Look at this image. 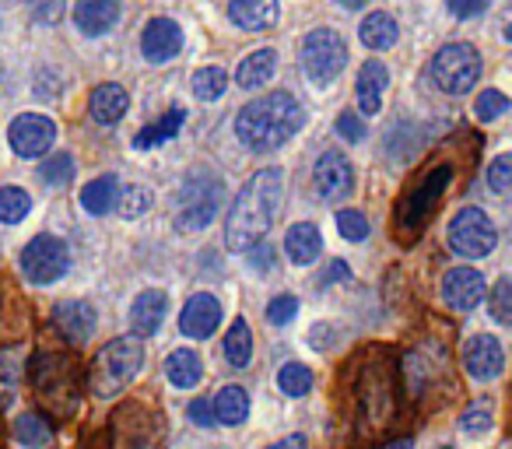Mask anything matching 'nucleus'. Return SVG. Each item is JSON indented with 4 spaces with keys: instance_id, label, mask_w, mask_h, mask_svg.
<instances>
[{
    "instance_id": "obj_1",
    "label": "nucleus",
    "mask_w": 512,
    "mask_h": 449,
    "mask_svg": "<svg viewBox=\"0 0 512 449\" xmlns=\"http://www.w3.org/2000/svg\"><path fill=\"white\" fill-rule=\"evenodd\" d=\"M397 414V372L386 351L369 348L351 362V418L365 442H372Z\"/></svg>"
},
{
    "instance_id": "obj_2",
    "label": "nucleus",
    "mask_w": 512,
    "mask_h": 449,
    "mask_svg": "<svg viewBox=\"0 0 512 449\" xmlns=\"http://www.w3.org/2000/svg\"><path fill=\"white\" fill-rule=\"evenodd\" d=\"M281 207V172L278 169H260L242 193L235 197L232 211L225 221V243L232 253H249L260 239L267 236V229L274 225Z\"/></svg>"
},
{
    "instance_id": "obj_3",
    "label": "nucleus",
    "mask_w": 512,
    "mask_h": 449,
    "mask_svg": "<svg viewBox=\"0 0 512 449\" xmlns=\"http://www.w3.org/2000/svg\"><path fill=\"white\" fill-rule=\"evenodd\" d=\"M306 123V109L299 106L292 92H271L253 99L235 116V134L249 151H278L288 144Z\"/></svg>"
},
{
    "instance_id": "obj_4",
    "label": "nucleus",
    "mask_w": 512,
    "mask_h": 449,
    "mask_svg": "<svg viewBox=\"0 0 512 449\" xmlns=\"http://www.w3.org/2000/svg\"><path fill=\"white\" fill-rule=\"evenodd\" d=\"M453 183V165L449 162H432L425 165L418 179L404 190V197L397 200V211H393V232L404 246L418 243V236L425 232L428 218L439 207L446 186Z\"/></svg>"
},
{
    "instance_id": "obj_5",
    "label": "nucleus",
    "mask_w": 512,
    "mask_h": 449,
    "mask_svg": "<svg viewBox=\"0 0 512 449\" xmlns=\"http://www.w3.org/2000/svg\"><path fill=\"white\" fill-rule=\"evenodd\" d=\"M36 397L43 400L46 411L57 418H71L81 407V369L67 351H39L29 365Z\"/></svg>"
},
{
    "instance_id": "obj_6",
    "label": "nucleus",
    "mask_w": 512,
    "mask_h": 449,
    "mask_svg": "<svg viewBox=\"0 0 512 449\" xmlns=\"http://www.w3.org/2000/svg\"><path fill=\"white\" fill-rule=\"evenodd\" d=\"M144 369V344L137 337H116L106 348H99V355L92 358L88 369V390L95 397L109 400L116 393H123Z\"/></svg>"
},
{
    "instance_id": "obj_7",
    "label": "nucleus",
    "mask_w": 512,
    "mask_h": 449,
    "mask_svg": "<svg viewBox=\"0 0 512 449\" xmlns=\"http://www.w3.org/2000/svg\"><path fill=\"white\" fill-rule=\"evenodd\" d=\"M165 446V425L151 407L127 400L113 411L106 428L99 432L95 449H162Z\"/></svg>"
},
{
    "instance_id": "obj_8",
    "label": "nucleus",
    "mask_w": 512,
    "mask_h": 449,
    "mask_svg": "<svg viewBox=\"0 0 512 449\" xmlns=\"http://www.w3.org/2000/svg\"><path fill=\"white\" fill-rule=\"evenodd\" d=\"M446 239H449V250H453L456 257L484 260V257L495 253L498 229H495V221H491L481 207H463V211H456L453 221H449Z\"/></svg>"
},
{
    "instance_id": "obj_9",
    "label": "nucleus",
    "mask_w": 512,
    "mask_h": 449,
    "mask_svg": "<svg viewBox=\"0 0 512 449\" xmlns=\"http://www.w3.org/2000/svg\"><path fill=\"white\" fill-rule=\"evenodd\" d=\"M432 81L446 95H467L481 81V53L470 43H449L432 57Z\"/></svg>"
},
{
    "instance_id": "obj_10",
    "label": "nucleus",
    "mask_w": 512,
    "mask_h": 449,
    "mask_svg": "<svg viewBox=\"0 0 512 449\" xmlns=\"http://www.w3.org/2000/svg\"><path fill=\"white\" fill-rule=\"evenodd\" d=\"M218 204H221V179L207 176V172L190 176L176 200V229L204 232L214 221V214H218Z\"/></svg>"
},
{
    "instance_id": "obj_11",
    "label": "nucleus",
    "mask_w": 512,
    "mask_h": 449,
    "mask_svg": "<svg viewBox=\"0 0 512 449\" xmlns=\"http://www.w3.org/2000/svg\"><path fill=\"white\" fill-rule=\"evenodd\" d=\"M348 64V46H344L341 32L334 29H313L302 43V71L313 85H330Z\"/></svg>"
},
{
    "instance_id": "obj_12",
    "label": "nucleus",
    "mask_w": 512,
    "mask_h": 449,
    "mask_svg": "<svg viewBox=\"0 0 512 449\" xmlns=\"http://www.w3.org/2000/svg\"><path fill=\"white\" fill-rule=\"evenodd\" d=\"M22 274L32 285H53L67 274L71 267V250H67L64 239L57 236H36L29 246L22 250Z\"/></svg>"
},
{
    "instance_id": "obj_13",
    "label": "nucleus",
    "mask_w": 512,
    "mask_h": 449,
    "mask_svg": "<svg viewBox=\"0 0 512 449\" xmlns=\"http://www.w3.org/2000/svg\"><path fill=\"white\" fill-rule=\"evenodd\" d=\"M8 141H11V148H15V155L39 158V155H46V151L53 148V141H57V127H53L50 116L25 113V116H18V120L11 123Z\"/></svg>"
},
{
    "instance_id": "obj_14",
    "label": "nucleus",
    "mask_w": 512,
    "mask_h": 449,
    "mask_svg": "<svg viewBox=\"0 0 512 449\" xmlns=\"http://www.w3.org/2000/svg\"><path fill=\"white\" fill-rule=\"evenodd\" d=\"M484 295H488V285H484V274L474 271V267H453L442 278V302L456 313L477 309Z\"/></svg>"
},
{
    "instance_id": "obj_15",
    "label": "nucleus",
    "mask_w": 512,
    "mask_h": 449,
    "mask_svg": "<svg viewBox=\"0 0 512 449\" xmlns=\"http://www.w3.org/2000/svg\"><path fill=\"white\" fill-rule=\"evenodd\" d=\"M463 369H467L470 379L477 383H488V379L502 376L505 369V351L498 344V337L491 334H474L467 344H463Z\"/></svg>"
},
{
    "instance_id": "obj_16",
    "label": "nucleus",
    "mask_w": 512,
    "mask_h": 449,
    "mask_svg": "<svg viewBox=\"0 0 512 449\" xmlns=\"http://www.w3.org/2000/svg\"><path fill=\"white\" fill-rule=\"evenodd\" d=\"M313 179H316V190H320L323 200H344V197H351V190H355V169H351V162L341 155V151L320 155Z\"/></svg>"
},
{
    "instance_id": "obj_17",
    "label": "nucleus",
    "mask_w": 512,
    "mask_h": 449,
    "mask_svg": "<svg viewBox=\"0 0 512 449\" xmlns=\"http://www.w3.org/2000/svg\"><path fill=\"white\" fill-rule=\"evenodd\" d=\"M218 323H221V302L207 292L190 295L183 313H179V330H183L186 337H193V341L211 337L214 330H218Z\"/></svg>"
},
{
    "instance_id": "obj_18",
    "label": "nucleus",
    "mask_w": 512,
    "mask_h": 449,
    "mask_svg": "<svg viewBox=\"0 0 512 449\" xmlns=\"http://www.w3.org/2000/svg\"><path fill=\"white\" fill-rule=\"evenodd\" d=\"M53 327H57V334L67 344L78 348V344H85L95 334L92 306L88 302H60V306H53Z\"/></svg>"
},
{
    "instance_id": "obj_19",
    "label": "nucleus",
    "mask_w": 512,
    "mask_h": 449,
    "mask_svg": "<svg viewBox=\"0 0 512 449\" xmlns=\"http://www.w3.org/2000/svg\"><path fill=\"white\" fill-rule=\"evenodd\" d=\"M141 50L151 64H165V60H172L183 50V29H179L172 18H155V22H148V29H144Z\"/></svg>"
},
{
    "instance_id": "obj_20",
    "label": "nucleus",
    "mask_w": 512,
    "mask_h": 449,
    "mask_svg": "<svg viewBox=\"0 0 512 449\" xmlns=\"http://www.w3.org/2000/svg\"><path fill=\"white\" fill-rule=\"evenodd\" d=\"M165 313H169V295L165 292H141L134 299V306H130V330H134V337L141 341V337H155L158 327L165 323Z\"/></svg>"
},
{
    "instance_id": "obj_21",
    "label": "nucleus",
    "mask_w": 512,
    "mask_h": 449,
    "mask_svg": "<svg viewBox=\"0 0 512 449\" xmlns=\"http://www.w3.org/2000/svg\"><path fill=\"white\" fill-rule=\"evenodd\" d=\"M120 22V0H78L74 4V25L85 36H106Z\"/></svg>"
},
{
    "instance_id": "obj_22",
    "label": "nucleus",
    "mask_w": 512,
    "mask_h": 449,
    "mask_svg": "<svg viewBox=\"0 0 512 449\" xmlns=\"http://www.w3.org/2000/svg\"><path fill=\"white\" fill-rule=\"evenodd\" d=\"M278 0H232L228 18L246 32H271L278 25Z\"/></svg>"
},
{
    "instance_id": "obj_23",
    "label": "nucleus",
    "mask_w": 512,
    "mask_h": 449,
    "mask_svg": "<svg viewBox=\"0 0 512 449\" xmlns=\"http://www.w3.org/2000/svg\"><path fill=\"white\" fill-rule=\"evenodd\" d=\"M386 85H390V71H386L383 60H369V64H362L355 92H358V106H362L365 116H376L379 109H383Z\"/></svg>"
},
{
    "instance_id": "obj_24",
    "label": "nucleus",
    "mask_w": 512,
    "mask_h": 449,
    "mask_svg": "<svg viewBox=\"0 0 512 449\" xmlns=\"http://www.w3.org/2000/svg\"><path fill=\"white\" fill-rule=\"evenodd\" d=\"M285 253L288 260H292L295 267H306L313 264L316 257L323 253V236L320 229H316L313 221H299V225H292L285 236Z\"/></svg>"
},
{
    "instance_id": "obj_25",
    "label": "nucleus",
    "mask_w": 512,
    "mask_h": 449,
    "mask_svg": "<svg viewBox=\"0 0 512 449\" xmlns=\"http://www.w3.org/2000/svg\"><path fill=\"white\" fill-rule=\"evenodd\" d=\"M130 106V95L123 85H99L92 92V102H88V109H92V120L102 123V127H113V123L123 120V113H127Z\"/></svg>"
},
{
    "instance_id": "obj_26",
    "label": "nucleus",
    "mask_w": 512,
    "mask_h": 449,
    "mask_svg": "<svg viewBox=\"0 0 512 449\" xmlns=\"http://www.w3.org/2000/svg\"><path fill=\"white\" fill-rule=\"evenodd\" d=\"M25 376V348L22 344H11V348H0V407H11L22 390Z\"/></svg>"
},
{
    "instance_id": "obj_27",
    "label": "nucleus",
    "mask_w": 512,
    "mask_h": 449,
    "mask_svg": "<svg viewBox=\"0 0 512 449\" xmlns=\"http://www.w3.org/2000/svg\"><path fill=\"white\" fill-rule=\"evenodd\" d=\"M165 372H169V383L179 390H193V386L204 379V362L193 348H176L165 358Z\"/></svg>"
},
{
    "instance_id": "obj_28",
    "label": "nucleus",
    "mask_w": 512,
    "mask_h": 449,
    "mask_svg": "<svg viewBox=\"0 0 512 449\" xmlns=\"http://www.w3.org/2000/svg\"><path fill=\"white\" fill-rule=\"evenodd\" d=\"M120 179L109 172V176H99L81 190V207L88 214H109L113 207H120Z\"/></svg>"
},
{
    "instance_id": "obj_29",
    "label": "nucleus",
    "mask_w": 512,
    "mask_h": 449,
    "mask_svg": "<svg viewBox=\"0 0 512 449\" xmlns=\"http://www.w3.org/2000/svg\"><path fill=\"white\" fill-rule=\"evenodd\" d=\"M274 71H278V53H274V50H256V53H249V57L239 64V71H235V81H239V85L249 92V88L267 85V81L274 78Z\"/></svg>"
},
{
    "instance_id": "obj_30",
    "label": "nucleus",
    "mask_w": 512,
    "mask_h": 449,
    "mask_svg": "<svg viewBox=\"0 0 512 449\" xmlns=\"http://www.w3.org/2000/svg\"><path fill=\"white\" fill-rule=\"evenodd\" d=\"M214 414H218V425H242L249 418V393L242 386H221L214 393Z\"/></svg>"
},
{
    "instance_id": "obj_31",
    "label": "nucleus",
    "mask_w": 512,
    "mask_h": 449,
    "mask_svg": "<svg viewBox=\"0 0 512 449\" xmlns=\"http://www.w3.org/2000/svg\"><path fill=\"white\" fill-rule=\"evenodd\" d=\"M358 36H362V43L369 46V50H390V46H397L400 29H397V22H393V15L372 11L362 22V29H358Z\"/></svg>"
},
{
    "instance_id": "obj_32",
    "label": "nucleus",
    "mask_w": 512,
    "mask_h": 449,
    "mask_svg": "<svg viewBox=\"0 0 512 449\" xmlns=\"http://www.w3.org/2000/svg\"><path fill=\"white\" fill-rule=\"evenodd\" d=\"M183 120H186L183 109H169L162 120H155L151 127H144L141 134L134 137V148L148 151V148H155V144H162V141H172V137L179 134V127H183Z\"/></svg>"
},
{
    "instance_id": "obj_33",
    "label": "nucleus",
    "mask_w": 512,
    "mask_h": 449,
    "mask_svg": "<svg viewBox=\"0 0 512 449\" xmlns=\"http://www.w3.org/2000/svg\"><path fill=\"white\" fill-rule=\"evenodd\" d=\"M225 358L232 369H249V358H253V330L246 320H235L225 334Z\"/></svg>"
},
{
    "instance_id": "obj_34",
    "label": "nucleus",
    "mask_w": 512,
    "mask_h": 449,
    "mask_svg": "<svg viewBox=\"0 0 512 449\" xmlns=\"http://www.w3.org/2000/svg\"><path fill=\"white\" fill-rule=\"evenodd\" d=\"M15 435L25 449H43V446H50L53 428H50V421L39 418V414H22V418L15 421Z\"/></svg>"
},
{
    "instance_id": "obj_35",
    "label": "nucleus",
    "mask_w": 512,
    "mask_h": 449,
    "mask_svg": "<svg viewBox=\"0 0 512 449\" xmlns=\"http://www.w3.org/2000/svg\"><path fill=\"white\" fill-rule=\"evenodd\" d=\"M32 211V197L22 186H4L0 190V225H18Z\"/></svg>"
},
{
    "instance_id": "obj_36",
    "label": "nucleus",
    "mask_w": 512,
    "mask_h": 449,
    "mask_svg": "<svg viewBox=\"0 0 512 449\" xmlns=\"http://www.w3.org/2000/svg\"><path fill=\"white\" fill-rule=\"evenodd\" d=\"M190 88H193V95H197L200 102H214V99H221V95H225L228 74L221 71V67H204V71L193 74Z\"/></svg>"
},
{
    "instance_id": "obj_37",
    "label": "nucleus",
    "mask_w": 512,
    "mask_h": 449,
    "mask_svg": "<svg viewBox=\"0 0 512 449\" xmlns=\"http://www.w3.org/2000/svg\"><path fill=\"white\" fill-rule=\"evenodd\" d=\"M278 386L285 397H306V393L313 390V372L302 362H288V365H281V372H278Z\"/></svg>"
},
{
    "instance_id": "obj_38",
    "label": "nucleus",
    "mask_w": 512,
    "mask_h": 449,
    "mask_svg": "<svg viewBox=\"0 0 512 449\" xmlns=\"http://www.w3.org/2000/svg\"><path fill=\"white\" fill-rule=\"evenodd\" d=\"M488 313L495 323L512 327V278H498L488 292Z\"/></svg>"
},
{
    "instance_id": "obj_39",
    "label": "nucleus",
    "mask_w": 512,
    "mask_h": 449,
    "mask_svg": "<svg viewBox=\"0 0 512 449\" xmlns=\"http://www.w3.org/2000/svg\"><path fill=\"white\" fill-rule=\"evenodd\" d=\"M509 95H502L498 88H488V92H481L477 95V102H474V113H477V120L481 123H495L502 113H509Z\"/></svg>"
},
{
    "instance_id": "obj_40",
    "label": "nucleus",
    "mask_w": 512,
    "mask_h": 449,
    "mask_svg": "<svg viewBox=\"0 0 512 449\" xmlns=\"http://www.w3.org/2000/svg\"><path fill=\"white\" fill-rule=\"evenodd\" d=\"M155 204V193H151V186H127L120 197V214L123 218H141L148 207Z\"/></svg>"
},
{
    "instance_id": "obj_41",
    "label": "nucleus",
    "mask_w": 512,
    "mask_h": 449,
    "mask_svg": "<svg viewBox=\"0 0 512 449\" xmlns=\"http://www.w3.org/2000/svg\"><path fill=\"white\" fill-rule=\"evenodd\" d=\"M39 176H43L46 186H67L74 179V158L67 155V151H60V155H53L50 162H43Z\"/></svg>"
},
{
    "instance_id": "obj_42",
    "label": "nucleus",
    "mask_w": 512,
    "mask_h": 449,
    "mask_svg": "<svg viewBox=\"0 0 512 449\" xmlns=\"http://www.w3.org/2000/svg\"><path fill=\"white\" fill-rule=\"evenodd\" d=\"M460 428L467 435H484L491 428V400H477L460 414Z\"/></svg>"
},
{
    "instance_id": "obj_43",
    "label": "nucleus",
    "mask_w": 512,
    "mask_h": 449,
    "mask_svg": "<svg viewBox=\"0 0 512 449\" xmlns=\"http://www.w3.org/2000/svg\"><path fill=\"white\" fill-rule=\"evenodd\" d=\"M337 232H341L348 243H362V239L369 236V221H365L362 211L344 207V211H337Z\"/></svg>"
},
{
    "instance_id": "obj_44",
    "label": "nucleus",
    "mask_w": 512,
    "mask_h": 449,
    "mask_svg": "<svg viewBox=\"0 0 512 449\" xmlns=\"http://www.w3.org/2000/svg\"><path fill=\"white\" fill-rule=\"evenodd\" d=\"M488 186L495 193L512 190V151H505V155H498L488 162Z\"/></svg>"
},
{
    "instance_id": "obj_45",
    "label": "nucleus",
    "mask_w": 512,
    "mask_h": 449,
    "mask_svg": "<svg viewBox=\"0 0 512 449\" xmlns=\"http://www.w3.org/2000/svg\"><path fill=\"white\" fill-rule=\"evenodd\" d=\"M295 316H299V299H295V295H278V299H271V306H267V320H271L274 327H288Z\"/></svg>"
},
{
    "instance_id": "obj_46",
    "label": "nucleus",
    "mask_w": 512,
    "mask_h": 449,
    "mask_svg": "<svg viewBox=\"0 0 512 449\" xmlns=\"http://www.w3.org/2000/svg\"><path fill=\"white\" fill-rule=\"evenodd\" d=\"M337 134L344 137V141H365V123L358 113H341L337 116Z\"/></svg>"
},
{
    "instance_id": "obj_47",
    "label": "nucleus",
    "mask_w": 512,
    "mask_h": 449,
    "mask_svg": "<svg viewBox=\"0 0 512 449\" xmlns=\"http://www.w3.org/2000/svg\"><path fill=\"white\" fill-rule=\"evenodd\" d=\"M186 414H190V421H193V425H200V428H214V425H218L214 404H211V400H204V397L193 400V404L186 407Z\"/></svg>"
},
{
    "instance_id": "obj_48",
    "label": "nucleus",
    "mask_w": 512,
    "mask_h": 449,
    "mask_svg": "<svg viewBox=\"0 0 512 449\" xmlns=\"http://www.w3.org/2000/svg\"><path fill=\"white\" fill-rule=\"evenodd\" d=\"M64 8H67V0H32L36 18L39 22H50V25H57L60 18H64Z\"/></svg>"
},
{
    "instance_id": "obj_49",
    "label": "nucleus",
    "mask_w": 512,
    "mask_h": 449,
    "mask_svg": "<svg viewBox=\"0 0 512 449\" xmlns=\"http://www.w3.org/2000/svg\"><path fill=\"white\" fill-rule=\"evenodd\" d=\"M246 260H249V267H253V271H271L274 260H278V250H274V246H267V243H256L253 250L246 253Z\"/></svg>"
},
{
    "instance_id": "obj_50",
    "label": "nucleus",
    "mask_w": 512,
    "mask_h": 449,
    "mask_svg": "<svg viewBox=\"0 0 512 449\" xmlns=\"http://www.w3.org/2000/svg\"><path fill=\"white\" fill-rule=\"evenodd\" d=\"M446 8H449V15L453 18H477L484 11V0H446Z\"/></svg>"
},
{
    "instance_id": "obj_51",
    "label": "nucleus",
    "mask_w": 512,
    "mask_h": 449,
    "mask_svg": "<svg viewBox=\"0 0 512 449\" xmlns=\"http://www.w3.org/2000/svg\"><path fill=\"white\" fill-rule=\"evenodd\" d=\"M351 278V271H348V264H344V260H334V264L327 267V271H323V285H337V281H348Z\"/></svg>"
},
{
    "instance_id": "obj_52",
    "label": "nucleus",
    "mask_w": 512,
    "mask_h": 449,
    "mask_svg": "<svg viewBox=\"0 0 512 449\" xmlns=\"http://www.w3.org/2000/svg\"><path fill=\"white\" fill-rule=\"evenodd\" d=\"M267 449H309V442H306V435H285V439H278Z\"/></svg>"
},
{
    "instance_id": "obj_53",
    "label": "nucleus",
    "mask_w": 512,
    "mask_h": 449,
    "mask_svg": "<svg viewBox=\"0 0 512 449\" xmlns=\"http://www.w3.org/2000/svg\"><path fill=\"white\" fill-rule=\"evenodd\" d=\"M386 449H411V439H400V442H390Z\"/></svg>"
},
{
    "instance_id": "obj_54",
    "label": "nucleus",
    "mask_w": 512,
    "mask_h": 449,
    "mask_svg": "<svg viewBox=\"0 0 512 449\" xmlns=\"http://www.w3.org/2000/svg\"><path fill=\"white\" fill-rule=\"evenodd\" d=\"M341 4H344V8H351V11H355V8H362L365 0H341Z\"/></svg>"
},
{
    "instance_id": "obj_55",
    "label": "nucleus",
    "mask_w": 512,
    "mask_h": 449,
    "mask_svg": "<svg viewBox=\"0 0 512 449\" xmlns=\"http://www.w3.org/2000/svg\"><path fill=\"white\" fill-rule=\"evenodd\" d=\"M505 39H509V43H512V22H509V29H505Z\"/></svg>"
},
{
    "instance_id": "obj_56",
    "label": "nucleus",
    "mask_w": 512,
    "mask_h": 449,
    "mask_svg": "<svg viewBox=\"0 0 512 449\" xmlns=\"http://www.w3.org/2000/svg\"><path fill=\"white\" fill-rule=\"evenodd\" d=\"M0 439H4V435H0Z\"/></svg>"
},
{
    "instance_id": "obj_57",
    "label": "nucleus",
    "mask_w": 512,
    "mask_h": 449,
    "mask_svg": "<svg viewBox=\"0 0 512 449\" xmlns=\"http://www.w3.org/2000/svg\"><path fill=\"white\" fill-rule=\"evenodd\" d=\"M446 449H449V446H446Z\"/></svg>"
}]
</instances>
